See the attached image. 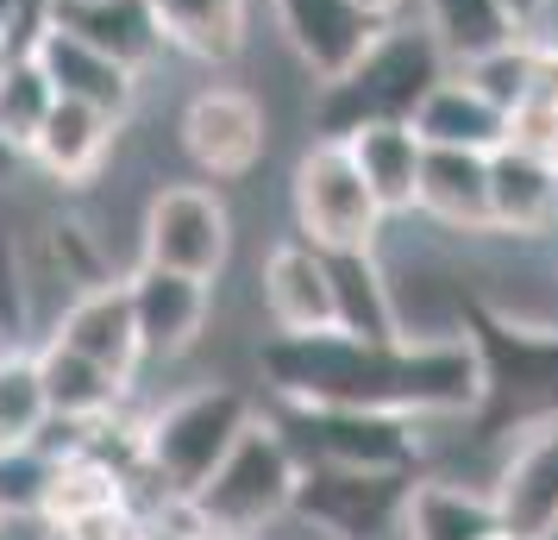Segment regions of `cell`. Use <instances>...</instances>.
Wrapping results in <instances>:
<instances>
[{
  "label": "cell",
  "mask_w": 558,
  "mask_h": 540,
  "mask_svg": "<svg viewBox=\"0 0 558 540\" xmlns=\"http://www.w3.org/2000/svg\"><path fill=\"white\" fill-rule=\"evenodd\" d=\"M257 377L277 409H377L408 421H471L489 403V371L471 334L452 339H352V334H270Z\"/></svg>",
  "instance_id": "cell-1"
},
{
  "label": "cell",
  "mask_w": 558,
  "mask_h": 540,
  "mask_svg": "<svg viewBox=\"0 0 558 540\" xmlns=\"http://www.w3.org/2000/svg\"><path fill=\"white\" fill-rule=\"evenodd\" d=\"M446 70H452V63L439 57L427 26L389 20L339 76L314 82V113H307V120H314V139H352L357 127L408 120V113L421 107V95H427Z\"/></svg>",
  "instance_id": "cell-2"
},
{
  "label": "cell",
  "mask_w": 558,
  "mask_h": 540,
  "mask_svg": "<svg viewBox=\"0 0 558 540\" xmlns=\"http://www.w3.org/2000/svg\"><path fill=\"white\" fill-rule=\"evenodd\" d=\"M257 415V396L245 384L207 377V384L170 396L163 409L138 421V484L145 503L157 496H189L214 465L227 459V446L245 434V421Z\"/></svg>",
  "instance_id": "cell-3"
},
{
  "label": "cell",
  "mask_w": 558,
  "mask_h": 540,
  "mask_svg": "<svg viewBox=\"0 0 558 540\" xmlns=\"http://www.w3.org/2000/svg\"><path fill=\"white\" fill-rule=\"evenodd\" d=\"M295 484H302V453L289 446L277 415L257 409L252 421H245V434L227 446V459L214 465L182 503H189V515L202 521L207 540L264 535V528L289 521Z\"/></svg>",
  "instance_id": "cell-4"
},
{
  "label": "cell",
  "mask_w": 558,
  "mask_h": 540,
  "mask_svg": "<svg viewBox=\"0 0 558 540\" xmlns=\"http://www.w3.org/2000/svg\"><path fill=\"white\" fill-rule=\"evenodd\" d=\"M289 207H295V239H307L314 252H377L389 227L345 139H307L289 177Z\"/></svg>",
  "instance_id": "cell-5"
},
{
  "label": "cell",
  "mask_w": 558,
  "mask_h": 540,
  "mask_svg": "<svg viewBox=\"0 0 558 540\" xmlns=\"http://www.w3.org/2000/svg\"><path fill=\"white\" fill-rule=\"evenodd\" d=\"M302 465H357V471H421L427 428L377 409H270Z\"/></svg>",
  "instance_id": "cell-6"
},
{
  "label": "cell",
  "mask_w": 558,
  "mask_h": 540,
  "mask_svg": "<svg viewBox=\"0 0 558 540\" xmlns=\"http://www.w3.org/2000/svg\"><path fill=\"white\" fill-rule=\"evenodd\" d=\"M414 471H357V465H302L289 515L320 540H396Z\"/></svg>",
  "instance_id": "cell-7"
},
{
  "label": "cell",
  "mask_w": 558,
  "mask_h": 540,
  "mask_svg": "<svg viewBox=\"0 0 558 540\" xmlns=\"http://www.w3.org/2000/svg\"><path fill=\"white\" fill-rule=\"evenodd\" d=\"M232 257V214L207 182H163L138 220V264L214 284Z\"/></svg>",
  "instance_id": "cell-8"
},
{
  "label": "cell",
  "mask_w": 558,
  "mask_h": 540,
  "mask_svg": "<svg viewBox=\"0 0 558 540\" xmlns=\"http://www.w3.org/2000/svg\"><path fill=\"white\" fill-rule=\"evenodd\" d=\"M496 528L514 540H558V409L514 428L508 453L489 471Z\"/></svg>",
  "instance_id": "cell-9"
},
{
  "label": "cell",
  "mask_w": 558,
  "mask_h": 540,
  "mask_svg": "<svg viewBox=\"0 0 558 540\" xmlns=\"http://www.w3.org/2000/svg\"><path fill=\"white\" fill-rule=\"evenodd\" d=\"M177 139L207 182H245L270 152V120H264L257 95L232 88V82H214L202 95H189Z\"/></svg>",
  "instance_id": "cell-10"
},
{
  "label": "cell",
  "mask_w": 558,
  "mask_h": 540,
  "mask_svg": "<svg viewBox=\"0 0 558 540\" xmlns=\"http://www.w3.org/2000/svg\"><path fill=\"white\" fill-rule=\"evenodd\" d=\"M26 57L45 70L57 101H82V107H95V113H107V120H126L132 101H138V70L120 63V57H107L101 45H88L82 32H70L51 13L26 38Z\"/></svg>",
  "instance_id": "cell-11"
},
{
  "label": "cell",
  "mask_w": 558,
  "mask_h": 540,
  "mask_svg": "<svg viewBox=\"0 0 558 540\" xmlns=\"http://www.w3.org/2000/svg\"><path fill=\"white\" fill-rule=\"evenodd\" d=\"M126 296H132V327H138L145 359L177 364L207 339L214 284H202V277H182V271H163V264H132Z\"/></svg>",
  "instance_id": "cell-12"
},
{
  "label": "cell",
  "mask_w": 558,
  "mask_h": 540,
  "mask_svg": "<svg viewBox=\"0 0 558 540\" xmlns=\"http://www.w3.org/2000/svg\"><path fill=\"white\" fill-rule=\"evenodd\" d=\"M277 7V26L289 38V51L302 57V70L314 82L339 76L389 20L371 13L364 0H270Z\"/></svg>",
  "instance_id": "cell-13"
},
{
  "label": "cell",
  "mask_w": 558,
  "mask_h": 540,
  "mask_svg": "<svg viewBox=\"0 0 558 540\" xmlns=\"http://www.w3.org/2000/svg\"><path fill=\"white\" fill-rule=\"evenodd\" d=\"M257 296H264V314H270L277 334H332L339 327L327 252H314L307 239L270 245L264 271H257Z\"/></svg>",
  "instance_id": "cell-14"
},
{
  "label": "cell",
  "mask_w": 558,
  "mask_h": 540,
  "mask_svg": "<svg viewBox=\"0 0 558 540\" xmlns=\"http://www.w3.org/2000/svg\"><path fill=\"white\" fill-rule=\"evenodd\" d=\"M51 339H63L70 352L95 359L101 371H113V377L138 384L145 352H138V327H132L126 277H107V284H95V289H76V296L63 302V314H57Z\"/></svg>",
  "instance_id": "cell-15"
},
{
  "label": "cell",
  "mask_w": 558,
  "mask_h": 540,
  "mask_svg": "<svg viewBox=\"0 0 558 540\" xmlns=\"http://www.w3.org/2000/svg\"><path fill=\"white\" fill-rule=\"evenodd\" d=\"M558 227V164L496 145L489 152V239H546Z\"/></svg>",
  "instance_id": "cell-16"
},
{
  "label": "cell",
  "mask_w": 558,
  "mask_h": 540,
  "mask_svg": "<svg viewBox=\"0 0 558 540\" xmlns=\"http://www.w3.org/2000/svg\"><path fill=\"white\" fill-rule=\"evenodd\" d=\"M408 127H414V139L433 145V152H483L489 157L502 145L508 113L483 95L477 82H464L458 70H446V76L421 95V107L408 113Z\"/></svg>",
  "instance_id": "cell-17"
},
{
  "label": "cell",
  "mask_w": 558,
  "mask_h": 540,
  "mask_svg": "<svg viewBox=\"0 0 558 540\" xmlns=\"http://www.w3.org/2000/svg\"><path fill=\"white\" fill-rule=\"evenodd\" d=\"M414 214H427L433 227L458 239H489V157L483 152H433L421 164Z\"/></svg>",
  "instance_id": "cell-18"
},
{
  "label": "cell",
  "mask_w": 558,
  "mask_h": 540,
  "mask_svg": "<svg viewBox=\"0 0 558 540\" xmlns=\"http://www.w3.org/2000/svg\"><path fill=\"white\" fill-rule=\"evenodd\" d=\"M32 364H38V384H45V403H51L57 421H113V415H126V403H132L126 377L101 371L95 359L70 352V346L51 339V334L32 346Z\"/></svg>",
  "instance_id": "cell-19"
},
{
  "label": "cell",
  "mask_w": 558,
  "mask_h": 540,
  "mask_svg": "<svg viewBox=\"0 0 558 540\" xmlns=\"http://www.w3.org/2000/svg\"><path fill=\"white\" fill-rule=\"evenodd\" d=\"M113 127L120 120H107V113H95V107H82V101H51V113H45V127H38L26 157L51 182L82 189V182L101 177L107 152H113Z\"/></svg>",
  "instance_id": "cell-20"
},
{
  "label": "cell",
  "mask_w": 558,
  "mask_h": 540,
  "mask_svg": "<svg viewBox=\"0 0 558 540\" xmlns=\"http://www.w3.org/2000/svg\"><path fill=\"white\" fill-rule=\"evenodd\" d=\"M170 51L195 63H232L252 38V0H145Z\"/></svg>",
  "instance_id": "cell-21"
},
{
  "label": "cell",
  "mask_w": 558,
  "mask_h": 540,
  "mask_svg": "<svg viewBox=\"0 0 558 540\" xmlns=\"http://www.w3.org/2000/svg\"><path fill=\"white\" fill-rule=\"evenodd\" d=\"M345 152H352L357 177L364 189L377 195L383 220H402L414 214V189H421V164H427V145L414 139L408 120H383V127H357L345 139Z\"/></svg>",
  "instance_id": "cell-22"
},
{
  "label": "cell",
  "mask_w": 558,
  "mask_h": 540,
  "mask_svg": "<svg viewBox=\"0 0 558 540\" xmlns=\"http://www.w3.org/2000/svg\"><path fill=\"white\" fill-rule=\"evenodd\" d=\"M489 535H502L496 509H489V490L414 471L408 503H402V535L396 540H489Z\"/></svg>",
  "instance_id": "cell-23"
},
{
  "label": "cell",
  "mask_w": 558,
  "mask_h": 540,
  "mask_svg": "<svg viewBox=\"0 0 558 540\" xmlns=\"http://www.w3.org/2000/svg\"><path fill=\"white\" fill-rule=\"evenodd\" d=\"M327 271H332V314H339V334L402 339L396 334V309H389V284H383L377 252H327Z\"/></svg>",
  "instance_id": "cell-24"
},
{
  "label": "cell",
  "mask_w": 558,
  "mask_h": 540,
  "mask_svg": "<svg viewBox=\"0 0 558 540\" xmlns=\"http://www.w3.org/2000/svg\"><path fill=\"white\" fill-rule=\"evenodd\" d=\"M51 20H63L70 32H82L88 45H101L107 57H120V63H132V70H145V63L163 51V38H157L145 0H88V7L51 13Z\"/></svg>",
  "instance_id": "cell-25"
},
{
  "label": "cell",
  "mask_w": 558,
  "mask_h": 540,
  "mask_svg": "<svg viewBox=\"0 0 558 540\" xmlns=\"http://www.w3.org/2000/svg\"><path fill=\"white\" fill-rule=\"evenodd\" d=\"M421 26L433 32V45L452 70L514 38V20H508L502 0H421Z\"/></svg>",
  "instance_id": "cell-26"
},
{
  "label": "cell",
  "mask_w": 558,
  "mask_h": 540,
  "mask_svg": "<svg viewBox=\"0 0 558 540\" xmlns=\"http://www.w3.org/2000/svg\"><path fill=\"white\" fill-rule=\"evenodd\" d=\"M51 101L57 95H51V82H45V70L20 51L13 70H7V82H0V152L26 157L38 127H45V113H51Z\"/></svg>",
  "instance_id": "cell-27"
},
{
  "label": "cell",
  "mask_w": 558,
  "mask_h": 540,
  "mask_svg": "<svg viewBox=\"0 0 558 540\" xmlns=\"http://www.w3.org/2000/svg\"><path fill=\"white\" fill-rule=\"evenodd\" d=\"M51 421V403H45V384H38V364L26 352H0V453L7 446H32Z\"/></svg>",
  "instance_id": "cell-28"
},
{
  "label": "cell",
  "mask_w": 558,
  "mask_h": 540,
  "mask_svg": "<svg viewBox=\"0 0 558 540\" xmlns=\"http://www.w3.org/2000/svg\"><path fill=\"white\" fill-rule=\"evenodd\" d=\"M51 453L32 440V446H7L0 453V515L20 521V528H38L45 515V490H51Z\"/></svg>",
  "instance_id": "cell-29"
},
{
  "label": "cell",
  "mask_w": 558,
  "mask_h": 540,
  "mask_svg": "<svg viewBox=\"0 0 558 540\" xmlns=\"http://www.w3.org/2000/svg\"><path fill=\"white\" fill-rule=\"evenodd\" d=\"M32 321H38V289L20 257V239L0 227V352H26Z\"/></svg>",
  "instance_id": "cell-30"
},
{
  "label": "cell",
  "mask_w": 558,
  "mask_h": 540,
  "mask_svg": "<svg viewBox=\"0 0 558 540\" xmlns=\"http://www.w3.org/2000/svg\"><path fill=\"white\" fill-rule=\"evenodd\" d=\"M458 76L477 82L483 95H489V101L508 113V107L527 95V76H533V32H514V38H502L496 51H483V57H471V63H458Z\"/></svg>",
  "instance_id": "cell-31"
},
{
  "label": "cell",
  "mask_w": 558,
  "mask_h": 540,
  "mask_svg": "<svg viewBox=\"0 0 558 540\" xmlns=\"http://www.w3.org/2000/svg\"><path fill=\"white\" fill-rule=\"evenodd\" d=\"M138 528H145V503H101L70 521H51L45 540H138Z\"/></svg>",
  "instance_id": "cell-32"
},
{
  "label": "cell",
  "mask_w": 558,
  "mask_h": 540,
  "mask_svg": "<svg viewBox=\"0 0 558 540\" xmlns=\"http://www.w3.org/2000/svg\"><path fill=\"white\" fill-rule=\"evenodd\" d=\"M138 540H207V535H202V521L189 515L182 496H157V503H145V528H138Z\"/></svg>",
  "instance_id": "cell-33"
},
{
  "label": "cell",
  "mask_w": 558,
  "mask_h": 540,
  "mask_svg": "<svg viewBox=\"0 0 558 540\" xmlns=\"http://www.w3.org/2000/svg\"><path fill=\"white\" fill-rule=\"evenodd\" d=\"M32 20H45V0H0V26H7V32L32 26ZM32 32H38V26H32ZM20 45H26V32H20Z\"/></svg>",
  "instance_id": "cell-34"
},
{
  "label": "cell",
  "mask_w": 558,
  "mask_h": 540,
  "mask_svg": "<svg viewBox=\"0 0 558 540\" xmlns=\"http://www.w3.org/2000/svg\"><path fill=\"white\" fill-rule=\"evenodd\" d=\"M502 7H508V20H514V32H533L558 7V0H502Z\"/></svg>",
  "instance_id": "cell-35"
},
{
  "label": "cell",
  "mask_w": 558,
  "mask_h": 540,
  "mask_svg": "<svg viewBox=\"0 0 558 540\" xmlns=\"http://www.w3.org/2000/svg\"><path fill=\"white\" fill-rule=\"evenodd\" d=\"M13 57H20V45H13V32L0 26V82H7V70H13Z\"/></svg>",
  "instance_id": "cell-36"
},
{
  "label": "cell",
  "mask_w": 558,
  "mask_h": 540,
  "mask_svg": "<svg viewBox=\"0 0 558 540\" xmlns=\"http://www.w3.org/2000/svg\"><path fill=\"white\" fill-rule=\"evenodd\" d=\"M364 7H371V13H383V20H402V13H408V0H364Z\"/></svg>",
  "instance_id": "cell-37"
},
{
  "label": "cell",
  "mask_w": 558,
  "mask_h": 540,
  "mask_svg": "<svg viewBox=\"0 0 558 540\" xmlns=\"http://www.w3.org/2000/svg\"><path fill=\"white\" fill-rule=\"evenodd\" d=\"M70 7H88V0H45V13H70Z\"/></svg>",
  "instance_id": "cell-38"
},
{
  "label": "cell",
  "mask_w": 558,
  "mask_h": 540,
  "mask_svg": "<svg viewBox=\"0 0 558 540\" xmlns=\"http://www.w3.org/2000/svg\"><path fill=\"white\" fill-rule=\"evenodd\" d=\"M13 535H20V521H7V515H0V540H13ZM38 540H45V535H38Z\"/></svg>",
  "instance_id": "cell-39"
},
{
  "label": "cell",
  "mask_w": 558,
  "mask_h": 540,
  "mask_svg": "<svg viewBox=\"0 0 558 540\" xmlns=\"http://www.w3.org/2000/svg\"><path fill=\"white\" fill-rule=\"evenodd\" d=\"M227 540H270V535H227Z\"/></svg>",
  "instance_id": "cell-40"
},
{
  "label": "cell",
  "mask_w": 558,
  "mask_h": 540,
  "mask_svg": "<svg viewBox=\"0 0 558 540\" xmlns=\"http://www.w3.org/2000/svg\"><path fill=\"white\" fill-rule=\"evenodd\" d=\"M489 540H514V535H489Z\"/></svg>",
  "instance_id": "cell-41"
}]
</instances>
